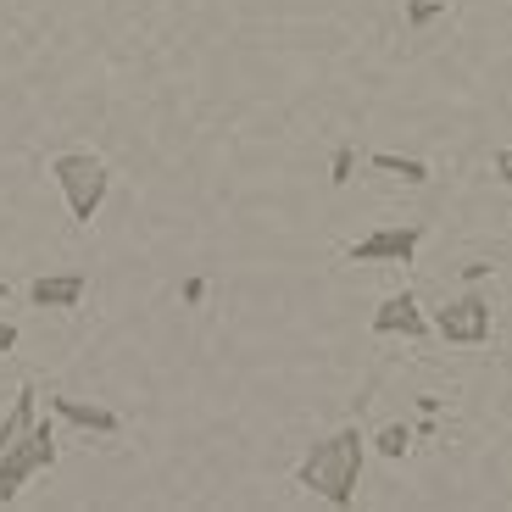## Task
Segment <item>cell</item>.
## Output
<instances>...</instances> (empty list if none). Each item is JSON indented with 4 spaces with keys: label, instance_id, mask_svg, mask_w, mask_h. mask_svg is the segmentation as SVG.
Returning <instances> with one entry per match:
<instances>
[{
    "label": "cell",
    "instance_id": "cell-1",
    "mask_svg": "<svg viewBox=\"0 0 512 512\" xmlns=\"http://www.w3.org/2000/svg\"><path fill=\"white\" fill-rule=\"evenodd\" d=\"M362 457H368V440H362L357 423H346V429H334L329 440H318V446L301 457L295 485L307 490V496L329 501V507H351V501H357V485H362Z\"/></svg>",
    "mask_w": 512,
    "mask_h": 512
},
{
    "label": "cell",
    "instance_id": "cell-2",
    "mask_svg": "<svg viewBox=\"0 0 512 512\" xmlns=\"http://www.w3.org/2000/svg\"><path fill=\"white\" fill-rule=\"evenodd\" d=\"M51 173H56V190H62V201H67V212H73V223H90L95 212L106 206L112 173H106L101 156H90V151H62V156L51 162Z\"/></svg>",
    "mask_w": 512,
    "mask_h": 512
},
{
    "label": "cell",
    "instance_id": "cell-3",
    "mask_svg": "<svg viewBox=\"0 0 512 512\" xmlns=\"http://www.w3.org/2000/svg\"><path fill=\"white\" fill-rule=\"evenodd\" d=\"M51 462H56V429L34 418V429H28L23 446H12L6 457H0V501H12L17 490H23L39 468H51Z\"/></svg>",
    "mask_w": 512,
    "mask_h": 512
},
{
    "label": "cell",
    "instance_id": "cell-4",
    "mask_svg": "<svg viewBox=\"0 0 512 512\" xmlns=\"http://www.w3.org/2000/svg\"><path fill=\"white\" fill-rule=\"evenodd\" d=\"M429 329H435L446 346H485L496 323H490V301H485V295L462 290L457 301H446V307L435 312V323H429Z\"/></svg>",
    "mask_w": 512,
    "mask_h": 512
},
{
    "label": "cell",
    "instance_id": "cell-5",
    "mask_svg": "<svg viewBox=\"0 0 512 512\" xmlns=\"http://www.w3.org/2000/svg\"><path fill=\"white\" fill-rule=\"evenodd\" d=\"M418 245H423L418 223H390V229H373V234H362V240H351L346 262H357V268H390V262H412Z\"/></svg>",
    "mask_w": 512,
    "mask_h": 512
},
{
    "label": "cell",
    "instance_id": "cell-6",
    "mask_svg": "<svg viewBox=\"0 0 512 512\" xmlns=\"http://www.w3.org/2000/svg\"><path fill=\"white\" fill-rule=\"evenodd\" d=\"M373 334H401V340H423V334H429V318H423L418 295H412V290L384 295L379 312H373Z\"/></svg>",
    "mask_w": 512,
    "mask_h": 512
},
{
    "label": "cell",
    "instance_id": "cell-7",
    "mask_svg": "<svg viewBox=\"0 0 512 512\" xmlns=\"http://www.w3.org/2000/svg\"><path fill=\"white\" fill-rule=\"evenodd\" d=\"M51 412L67 423H78L84 435H117L123 429V418H117L112 407H95V401H73V396H51Z\"/></svg>",
    "mask_w": 512,
    "mask_h": 512
},
{
    "label": "cell",
    "instance_id": "cell-8",
    "mask_svg": "<svg viewBox=\"0 0 512 512\" xmlns=\"http://www.w3.org/2000/svg\"><path fill=\"white\" fill-rule=\"evenodd\" d=\"M84 290H90L84 273H45V279L28 284V301H34V307H78Z\"/></svg>",
    "mask_w": 512,
    "mask_h": 512
},
{
    "label": "cell",
    "instance_id": "cell-9",
    "mask_svg": "<svg viewBox=\"0 0 512 512\" xmlns=\"http://www.w3.org/2000/svg\"><path fill=\"white\" fill-rule=\"evenodd\" d=\"M34 418H39V407H34V384H23V390H17V401H12V412L0 418V457H6L12 446H23L28 429H34Z\"/></svg>",
    "mask_w": 512,
    "mask_h": 512
},
{
    "label": "cell",
    "instance_id": "cell-10",
    "mask_svg": "<svg viewBox=\"0 0 512 512\" xmlns=\"http://www.w3.org/2000/svg\"><path fill=\"white\" fill-rule=\"evenodd\" d=\"M379 173H390V179L401 184H429V162H418V156H396V151H373L368 156Z\"/></svg>",
    "mask_w": 512,
    "mask_h": 512
},
{
    "label": "cell",
    "instance_id": "cell-11",
    "mask_svg": "<svg viewBox=\"0 0 512 512\" xmlns=\"http://www.w3.org/2000/svg\"><path fill=\"white\" fill-rule=\"evenodd\" d=\"M407 446H412L407 423H390V429H379V440H373V451H379V457H407Z\"/></svg>",
    "mask_w": 512,
    "mask_h": 512
},
{
    "label": "cell",
    "instance_id": "cell-12",
    "mask_svg": "<svg viewBox=\"0 0 512 512\" xmlns=\"http://www.w3.org/2000/svg\"><path fill=\"white\" fill-rule=\"evenodd\" d=\"M440 12H446V0H407V23L412 28H429Z\"/></svg>",
    "mask_w": 512,
    "mask_h": 512
},
{
    "label": "cell",
    "instance_id": "cell-13",
    "mask_svg": "<svg viewBox=\"0 0 512 512\" xmlns=\"http://www.w3.org/2000/svg\"><path fill=\"white\" fill-rule=\"evenodd\" d=\"M351 167H357V151H351V145H334V167H329V179H334V184H351Z\"/></svg>",
    "mask_w": 512,
    "mask_h": 512
},
{
    "label": "cell",
    "instance_id": "cell-14",
    "mask_svg": "<svg viewBox=\"0 0 512 512\" xmlns=\"http://www.w3.org/2000/svg\"><path fill=\"white\" fill-rule=\"evenodd\" d=\"M17 351V323H0V362Z\"/></svg>",
    "mask_w": 512,
    "mask_h": 512
},
{
    "label": "cell",
    "instance_id": "cell-15",
    "mask_svg": "<svg viewBox=\"0 0 512 512\" xmlns=\"http://www.w3.org/2000/svg\"><path fill=\"white\" fill-rule=\"evenodd\" d=\"M490 167H496L501 184H512V145H507V151H496V162H490Z\"/></svg>",
    "mask_w": 512,
    "mask_h": 512
},
{
    "label": "cell",
    "instance_id": "cell-16",
    "mask_svg": "<svg viewBox=\"0 0 512 512\" xmlns=\"http://www.w3.org/2000/svg\"><path fill=\"white\" fill-rule=\"evenodd\" d=\"M6 295H12V284H6V279H0V301H6Z\"/></svg>",
    "mask_w": 512,
    "mask_h": 512
}]
</instances>
